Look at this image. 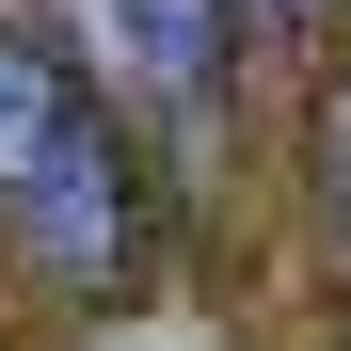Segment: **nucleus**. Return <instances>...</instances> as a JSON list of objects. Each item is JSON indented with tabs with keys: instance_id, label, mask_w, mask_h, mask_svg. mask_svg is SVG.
Segmentation results:
<instances>
[{
	"instance_id": "nucleus-3",
	"label": "nucleus",
	"mask_w": 351,
	"mask_h": 351,
	"mask_svg": "<svg viewBox=\"0 0 351 351\" xmlns=\"http://www.w3.org/2000/svg\"><path fill=\"white\" fill-rule=\"evenodd\" d=\"M335 208H351V128H335Z\"/></svg>"
},
{
	"instance_id": "nucleus-2",
	"label": "nucleus",
	"mask_w": 351,
	"mask_h": 351,
	"mask_svg": "<svg viewBox=\"0 0 351 351\" xmlns=\"http://www.w3.org/2000/svg\"><path fill=\"white\" fill-rule=\"evenodd\" d=\"M128 32H144V80L160 96H208L223 80V0H128Z\"/></svg>"
},
{
	"instance_id": "nucleus-1",
	"label": "nucleus",
	"mask_w": 351,
	"mask_h": 351,
	"mask_svg": "<svg viewBox=\"0 0 351 351\" xmlns=\"http://www.w3.org/2000/svg\"><path fill=\"white\" fill-rule=\"evenodd\" d=\"M0 223L32 240V271L112 287L128 271V176H112V128L80 112V80L48 64L32 32H0Z\"/></svg>"
}]
</instances>
